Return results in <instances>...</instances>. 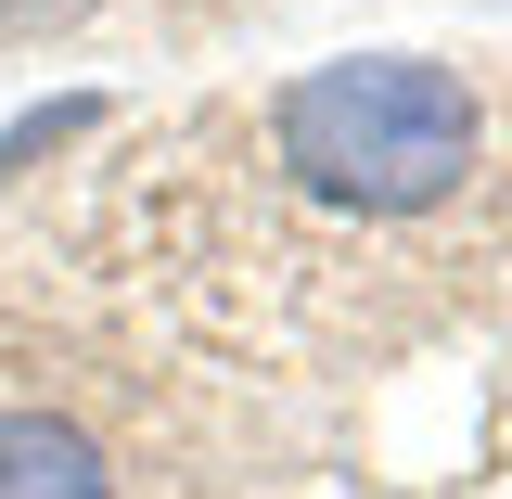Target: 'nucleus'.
Returning <instances> with one entry per match:
<instances>
[{
	"mask_svg": "<svg viewBox=\"0 0 512 499\" xmlns=\"http://www.w3.org/2000/svg\"><path fill=\"white\" fill-rule=\"evenodd\" d=\"M282 167L320 192V205H346V218H423L448 192L474 180V90L448 77V64H320L282 90Z\"/></svg>",
	"mask_w": 512,
	"mask_h": 499,
	"instance_id": "obj_1",
	"label": "nucleus"
},
{
	"mask_svg": "<svg viewBox=\"0 0 512 499\" xmlns=\"http://www.w3.org/2000/svg\"><path fill=\"white\" fill-rule=\"evenodd\" d=\"M0 499H116L103 448L52 410H0Z\"/></svg>",
	"mask_w": 512,
	"mask_h": 499,
	"instance_id": "obj_2",
	"label": "nucleus"
},
{
	"mask_svg": "<svg viewBox=\"0 0 512 499\" xmlns=\"http://www.w3.org/2000/svg\"><path fill=\"white\" fill-rule=\"evenodd\" d=\"M90 0H0V39H52V26H77Z\"/></svg>",
	"mask_w": 512,
	"mask_h": 499,
	"instance_id": "obj_3",
	"label": "nucleus"
}]
</instances>
